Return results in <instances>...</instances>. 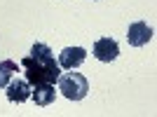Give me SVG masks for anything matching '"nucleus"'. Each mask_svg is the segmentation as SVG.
Returning <instances> with one entry per match:
<instances>
[{"label":"nucleus","instance_id":"3","mask_svg":"<svg viewBox=\"0 0 157 117\" xmlns=\"http://www.w3.org/2000/svg\"><path fill=\"white\" fill-rule=\"evenodd\" d=\"M152 40V28L145 24V21H134L127 31V42L131 47H143Z\"/></svg>","mask_w":157,"mask_h":117},{"label":"nucleus","instance_id":"8","mask_svg":"<svg viewBox=\"0 0 157 117\" xmlns=\"http://www.w3.org/2000/svg\"><path fill=\"white\" fill-rule=\"evenodd\" d=\"M14 73H19L17 61H10V58L0 61V89H5V87H7V82L14 77Z\"/></svg>","mask_w":157,"mask_h":117},{"label":"nucleus","instance_id":"1","mask_svg":"<svg viewBox=\"0 0 157 117\" xmlns=\"http://www.w3.org/2000/svg\"><path fill=\"white\" fill-rule=\"evenodd\" d=\"M21 68L26 75L28 85H42V82H56L61 75V66L59 61H54L52 49L42 42H35L31 47V54L21 58Z\"/></svg>","mask_w":157,"mask_h":117},{"label":"nucleus","instance_id":"2","mask_svg":"<svg viewBox=\"0 0 157 117\" xmlns=\"http://www.w3.org/2000/svg\"><path fill=\"white\" fill-rule=\"evenodd\" d=\"M59 91L63 94L68 101H82L89 91V80L82 75V73H66L59 75Z\"/></svg>","mask_w":157,"mask_h":117},{"label":"nucleus","instance_id":"6","mask_svg":"<svg viewBox=\"0 0 157 117\" xmlns=\"http://www.w3.org/2000/svg\"><path fill=\"white\" fill-rule=\"evenodd\" d=\"M7 98L12 101V103H24L31 98V85H28V80H10L7 82Z\"/></svg>","mask_w":157,"mask_h":117},{"label":"nucleus","instance_id":"5","mask_svg":"<svg viewBox=\"0 0 157 117\" xmlns=\"http://www.w3.org/2000/svg\"><path fill=\"white\" fill-rule=\"evenodd\" d=\"M85 56H87V52L82 49V47H66L63 52L59 54L61 70H73V68L82 66L85 63Z\"/></svg>","mask_w":157,"mask_h":117},{"label":"nucleus","instance_id":"7","mask_svg":"<svg viewBox=\"0 0 157 117\" xmlns=\"http://www.w3.org/2000/svg\"><path fill=\"white\" fill-rule=\"evenodd\" d=\"M31 98H33V101H35L38 105H49V103H54V98H56L54 85H52V82L33 85V87H31Z\"/></svg>","mask_w":157,"mask_h":117},{"label":"nucleus","instance_id":"4","mask_svg":"<svg viewBox=\"0 0 157 117\" xmlns=\"http://www.w3.org/2000/svg\"><path fill=\"white\" fill-rule=\"evenodd\" d=\"M120 54V47L117 42L113 38H101L94 42V56L98 58V61H103V63H110V61H115Z\"/></svg>","mask_w":157,"mask_h":117}]
</instances>
